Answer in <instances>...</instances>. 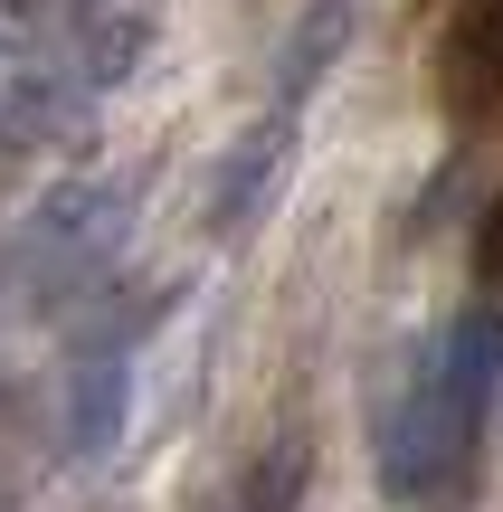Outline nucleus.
<instances>
[{
  "label": "nucleus",
  "mask_w": 503,
  "mask_h": 512,
  "mask_svg": "<svg viewBox=\"0 0 503 512\" xmlns=\"http://www.w3.org/2000/svg\"><path fill=\"white\" fill-rule=\"evenodd\" d=\"M475 456H485V399L456 389L437 351H418L380 408V494L399 512H466Z\"/></svg>",
  "instance_id": "obj_3"
},
{
  "label": "nucleus",
  "mask_w": 503,
  "mask_h": 512,
  "mask_svg": "<svg viewBox=\"0 0 503 512\" xmlns=\"http://www.w3.org/2000/svg\"><path fill=\"white\" fill-rule=\"evenodd\" d=\"M133 219H143V171L133 162L67 171V181H48L29 200L0 285L29 294V304H76V294H95L114 275V256L133 247Z\"/></svg>",
  "instance_id": "obj_2"
},
{
  "label": "nucleus",
  "mask_w": 503,
  "mask_h": 512,
  "mask_svg": "<svg viewBox=\"0 0 503 512\" xmlns=\"http://www.w3.org/2000/svg\"><path fill=\"white\" fill-rule=\"evenodd\" d=\"M133 418V332H105V342H76L67 361V456L95 465L124 446Z\"/></svg>",
  "instance_id": "obj_4"
},
{
  "label": "nucleus",
  "mask_w": 503,
  "mask_h": 512,
  "mask_svg": "<svg viewBox=\"0 0 503 512\" xmlns=\"http://www.w3.org/2000/svg\"><path fill=\"white\" fill-rule=\"evenodd\" d=\"M342 38H352V0H304L295 38H285V57H276V105L285 114H295V95L323 76V57H342Z\"/></svg>",
  "instance_id": "obj_9"
},
{
  "label": "nucleus",
  "mask_w": 503,
  "mask_h": 512,
  "mask_svg": "<svg viewBox=\"0 0 503 512\" xmlns=\"http://www.w3.org/2000/svg\"><path fill=\"white\" fill-rule=\"evenodd\" d=\"M285 162H295V114H266V124H247L238 143L209 162V228L219 238H238V228H257L266 209H276V190H285Z\"/></svg>",
  "instance_id": "obj_5"
},
{
  "label": "nucleus",
  "mask_w": 503,
  "mask_h": 512,
  "mask_svg": "<svg viewBox=\"0 0 503 512\" xmlns=\"http://www.w3.org/2000/svg\"><path fill=\"white\" fill-rule=\"evenodd\" d=\"M0 29H10V0H0Z\"/></svg>",
  "instance_id": "obj_11"
},
{
  "label": "nucleus",
  "mask_w": 503,
  "mask_h": 512,
  "mask_svg": "<svg viewBox=\"0 0 503 512\" xmlns=\"http://www.w3.org/2000/svg\"><path fill=\"white\" fill-rule=\"evenodd\" d=\"M437 86H447L456 114H503V0H456Z\"/></svg>",
  "instance_id": "obj_6"
},
{
  "label": "nucleus",
  "mask_w": 503,
  "mask_h": 512,
  "mask_svg": "<svg viewBox=\"0 0 503 512\" xmlns=\"http://www.w3.org/2000/svg\"><path fill=\"white\" fill-rule=\"evenodd\" d=\"M428 351L447 361V380H456V389L494 399V389H503V304H466V313H447V332H428Z\"/></svg>",
  "instance_id": "obj_8"
},
{
  "label": "nucleus",
  "mask_w": 503,
  "mask_h": 512,
  "mask_svg": "<svg viewBox=\"0 0 503 512\" xmlns=\"http://www.w3.org/2000/svg\"><path fill=\"white\" fill-rule=\"evenodd\" d=\"M143 10H86L67 29H0V162L48 152L105 105V86L143 57Z\"/></svg>",
  "instance_id": "obj_1"
},
{
  "label": "nucleus",
  "mask_w": 503,
  "mask_h": 512,
  "mask_svg": "<svg viewBox=\"0 0 503 512\" xmlns=\"http://www.w3.org/2000/svg\"><path fill=\"white\" fill-rule=\"evenodd\" d=\"M304 484H314V446L285 427V437H266L257 456L238 465V484H228V503H219V512H295V503H304Z\"/></svg>",
  "instance_id": "obj_7"
},
{
  "label": "nucleus",
  "mask_w": 503,
  "mask_h": 512,
  "mask_svg": "<svg viewBox=\"0 0 503 512\" xmlns=\"http://www.w3.org/2000/svg\"><path fill=\"white\" fill-rule=\"evenodd\" d=\"M475 285H503V190L485 200V219H475Z\"/></svg>",
  "instance_id": "obj_10"
}]
</instances>
